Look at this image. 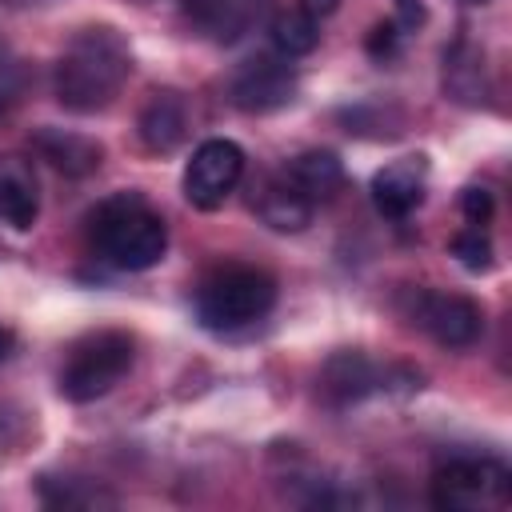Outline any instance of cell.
Here are the masks:
<instances>
[{
    "instance_id": "6da1fadb",
    "label": "cell",
    "mask_w": 512,
    "mask_h": 512,
    "mask_svg": "<svg viewBox=\"0 0 512 512\" xmlns=\"http://www.w3.org/2000/svg\"><path fill=\"white\" fill-rule=\"evenodd\" d=\"M132 72L128 40L116 28H84L56 60V100L68 112H100Z\"/></svg>"
},
{
    "instance_id": "7a4b0ae2",
    "label": "cell",
    "mask_w": 512,
    "mask_h": 512,
    "mask_svg": "<svg viewBox=\"0 0 512 512\" xmlns=\"http://www.w3.org/2000/svg\"><path fill=\"white\" fill-rule=\"evenodd\" d=\"M92 252L120 272H148L168 252V228L140 192H116L88 216Z\"/></svg>"
},
{
    "instance_id": "3957f363",
    "label": "cell",
    "mask_w": 512,
    "mask_h": 512,
    "mask_svg": "<svg viewBox=\"0 0 512 512\" xmlns=\"http://www.w3.org/2000/svg\"><path fill=\"white\" fill-rule=\"evenodd\" d=\"M276 304V280L264 268L232 264L212 272L196 288V316L212 332H236L256 320H264Z\"/></svg>"
},
{
    "instance_id": "277c9868",
    "label": "cell",
    "mask_w": 512,
    "mask_h": 512,
    "mask_svg": "<svg viewBox=\"0 0 512 512\" xmlns=\"http://www.w3.org/2000/svg\"><path fill=\"white\" fill-rule=\"evenodd\" d=\"M132 356H136V344L120 328H100V332L84 336L80 344H72V352L60 368V396L72 404H92V400L108 396L128 376Z\"/></svg>"
},
{
    "instance_id": "5b68a950",
    "label": "cell",
    "mask_w": 512,
    "mask_h": 512,
    "mask_svg": "<svg viewBox=\"0 0 512 512\" xmlns=\"http://www.w3.org/2000/svg\"><path fill=\"white\" fill-rule=\"evenodd\" d=\"M512 496V472L492 456H456L432 472V504L444 512H492Z\"/></svg>"
},
{
    "instance_id": "8992f818",
    "label": "cell",
    "mask_w": 512,
    "mask_h": 512,
    "mask_svg": "<svg viewBox=\"0 0 512 512\" xmlns=\"http://www.w3.org/2000/svg\"><path fill=\"white\" fill-rule=\"evenodd\" d=\"M240 176H244V148L236 140L212 136L184 164V200L200 212H212L236 192Z\"/></svg>"
},
{
    "instance_id": "52a82bcc",
    "label": "cell",
    "mask_w": 512,
    "mask_h": 512,
    "mask_svg": "<svg viewBox=\"0 0 512 512\" xmlns=\"http://www.w3.org/2000/svg\"><path fill=\"white\" fill-rule=\"evenodd\" d=\"M228 96L240 112H276V108L292 104V96H296V68L280 52L248 56L232 72Z\"/></svg>"
},
{
    "instance_id": "ba28073f",
    "label": "cell",
    "mask_w": 512,
    "mask_h": 512,
    "mask_svg": "<svg viewBox=\"0 0 512 512\" xmlns=\"http://www.w3.org/2000/svg\"><path fill=\"white\" fill-rule=\"evenodd\" d=\"M412 320L444 348H468L484 332V312L476 300L456 296V292H420Z\"/></svg>"
},
{
    "instance_id": "9c48e42d",
    "label": "cell",
    "mask_w": 512,
    "mask_h": 512,
    "mask_svg": "<svg viewBox=\"0 0 512 512\" xmlns=\"http://www.w3.org/2000/svg\"><path fill=\"white\" fill-rule=\"evenodd\" d=\"M424 192H428V160L424 156H400L372 176V204L388 220L412 216L424 204Z\"/></svg>"
},
{
    "instance_id": "30bf717a",
    "label": "cell",
    "mask_w": 512,
    "mask_h": 512,
    "mask_svg": "<svg viewBox=\"0 0 512 512\" xmlns=\"http://www.w3.org/2000/svg\"><path fill=\"white\" fill-rule=\"evenodd\" d=\"M380 388H388V372H380L364 352H332L320 368V396L332 408L360 404Z\"/></svg>"
},
{
    "instance_id": "8fae6325",
    "label": "cell",
    "mask_w": 512,
    "mask_h": 512,
    "mask_svg": "<svg viewBox=\"0 0 512 512\" xmlns=\"http://www.w3.org/2000/svg\"><path fill=\"white\" fill-rule=\"evenodd\" d=\"M268 12V0H184L188 24L212 44H236Z\"/></svg>"
},
{
    "instance_id": "7c38bea8",
    "label": "cell",
    "mask_w": 512,
    "mask_h": 512,
    "mask_svg": "<svg viewBox=\"0 0 512 512\" xmlns=\"http://www.w3.org/2000/svg\"><path fill=\"white\" fill-rule=\"evenodd\" d=\"M136 132H140V144L156 156L164 152H176L188 136V100L172 88H160L144 100L140 108V120H136Z\"/></svg>"
},
{
    "instance_id": "4fadbf2b",
    "label": "cell",
    "mask_w": 512,
    "mask_h": 512,
    "mask_svg": "<svg viewBox=\"0 0 512 512\" xmlns=\"http://www.w3.org/2000/svg\"><path fill=\"white\" fill-rule=\"evenodd\" d=\"M0 220L16 232L40 220V180L24 156H0Z\"/></svg>"
},
{
    "instance_id": "5bb4252c",
    "label": "cell",
    "mask_w": 512,
    "mask_h": 512,
    "mask_svg": "<svg viewBox=\"0 0 512 512\" xmlns=\"http://www.w3.org/2000/svg\"><path fill=\"white\" fill-rule=\"evenodd\" d=\"M32 152L64 176H88L104 160V148L92 136H80V132H68V128H36L32 132Z\"/></svg>"
},
{
    "instance_id": "9a60e30c",
    "label": "cell",
    "mask_w": 512,
    "mask_h": 512,
    "mask_svg": "<svg viewBox=\"0 0 512 512\" xmlns=\"http://www.w3.org/2000/svg\"><path fill=\"white\" fill-rule=\"evenodd\" d=\"M284 180H288L308 204H320V200H332V196L340 192V184H344V164H340L332 152L312 148V152H300V156L288 160Z\"/></svg>"
},
{
    "instance_id": "2e32d148",
    "label": "cell",
    "mask_w": 512,
    "mask_h": 512,
    "mask_svg": "<svg viewBox=\"0 0 512 512\" xmlns=\"http://www.w3.org/2000/svg\"><path fill=\"white\" fill-rule=\"evenodd\" d=\"M444 92L456 100V104H484L488 88H484V52L472 48L468 40H456L448 52H444Z\"/></svg>"
},
{
    "instance_id": "e0dca14e",
    "label": "cell",
    "mask_w": 512,
    "mask_h": 512,
    "mask_svg": "<svg viewBox=\"0 0 512 512\" xmlns=\"http://www.w3.org/2000/svg\"><path fill=\"white\" fill-rule=\"evenodd\" d=\"M256 212H260V220H264L272 232H300V228H308V220H312V204H308L284 176H280V180H268V184L260 188Z\"/></svg>"
},
{
    "instance_id": "ac0fdd59",
    "label": "cell",
    "mask_w": 512,
    "mask_h": 512,
    "mask_svg": "<svg viewBox=\"0 0 512 512\" xmlns=\"http://www.w3.org/2000/svg\"><path fill=\"white\" fill-rule=\"evenodd\" d=\"M316 44H320V20H312L308 12L288 8V12L272 16V48H276L284 60L308 56Z\"/></svg>"
},
{
    "instance_id": "d6986e66",
    "label": "cell",
    "mask_w": 512,
    "mask_h": 512,
    "mask_svg": "<svg viewBox=\"0 0 512 512\" xmlns=\"http://www.w3.org/2000/svg\"><path fill=\"white\" fill-rule=\"evenodd\" d=\"M40 500L48 508H96L112 504V496H100V488L76 480V476H40Z\"/></svg>"
},
{
    "instance_id": "ffe728a7",
    "label": "cell",
    "mask_w": 512,
    "mask_h": 512,
    "mask_svg": "<svg viewBox=\"0 0 512 512\" xmlns=\"http://www.w3.org/2000/svg\"><path fill=\"white\" fill-rule=\"evenodd\" d=\"M452 256L468 268V272H488L492 268V240L484 232V224H468L464 232L452 236Z\"/></svg>"
},
{
    "instance_id": "44dd1931",
    "label": "cell",
    "mask_w": 512,
    "mask_h": 512,
    "mask_svg": "<svg viewBox=\"0 0 512 512\" xmlns=\"http://www.w3.org/2000/svg\"><path fill=\"white\" fill-rule=\"evenodd\" d=\"M492 208H496V200H492V192L484 184H468L460 192V212H464L468 224H488L492 220Z\"/></svg>"
},
{
    "instance_id": "7402d4cb",
    "label": "cell",
    "mask_w": 512,
    "mask_h": 512,
    "mask_svg": "<svg viewBox=\"0 0 512 512\" xmlns=\"http://www.w3.org/2000/svg\"><path fill=\"white\" fill-rule=\"evenodd\" d=\"M400 36H404V28H400L396 20H384V24H376V28L368 32V56H376V60H388V56H396V48H400Z\"/></svg>"
},
{
    "instance_id": "603a6c76",
    "label": "cell",
    "mask_w": 512,
    "mask_h": 512,
    "mask_svg": "<svg viewBox=\"0 0 512 512\" xmlns=\"http://www.w3.org/2000/svg\"><path fill=\"white\" fill-rule=\"evenodd\" d=\"M396 24L400 28H420L424 24V0H396Z\"/></svg>"
},
{
    "instance_id": "cb8c5ba5",
    "label": "cell",
    "mask_w": 512,
    "mask_h": 512,
    "mask_svg": "<svg viewBox=\"0 0 512 512\" xmlns=\"http://www.w3.org/2000/svg\"><path fill=\"white\" fill-rule=\"evenodd\" d=\"M16 440H20V420L8 408H0V452H8Z\"/></svg>"
},
{
    "instance_id": "d4e9b609",
    "label": "cell",
    "mask_w": 512,
    "mask_h": 512,
    "mask_svg": "<svg viewBox=\"0 0 512 512\" xmlns=\"http://www.w3.org/2000/svg\"><path fill=\"white\" fill-rule=\"evenodd\" d=\"M296 8L308 12L312 20H324V16H332L340 8V0H296Z\"/></svg>"
},
{
    "instance_id": "484cf974",
    "label": "cell",
    "mask_w": 512,
    "mask_h": 512,
    "mask_svg": "<svg viewBox=\"0 0 512 512\" xmlns=\"http://www.w3.org/2000/svg\"><path fill=\"white\" fill-rule=\"evenodd\" d=\"M12 348H16V336H12V328H4V324H0V364L12 356Z\"/></svg>"
},
{
    "instance_id": "4316f807",
    "label": "cell",
    "mask_w": 512,
    "mask_h": 512,
    "mask_svg": "<svg viewBox=\"0 0 512 512\" xmlns=\"http://www.w3.org/2000/svg\"><path fill=\"white\" fill-rule=\"evenodd\" d=\"M8 104H12V84H8V80H0V120H4Z\"/></svg>"
},
{
    "instance_id": "83f0119b",
    "label": "cell",
    "mask_w": 512,
    "mask_h": 512,
    "mask_svg": "<svg viewBox=\"0 0 512 512\" xmlns=\"http://www.w3.org/2000/svg\"><path fill=\"white\" fill-rule=\"evenodd\" d=\"M464 4H488V0H464Z\"/></svg>"
}]
</instances>
